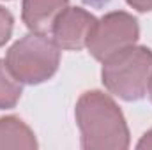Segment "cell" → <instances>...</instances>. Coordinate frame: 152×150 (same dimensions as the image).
<instances>
[{"label": "cell", "mask_w": 152, "mask_h": 150, "mask_svg": "<svg viewBox=\"0 0 152 150\" xmlns=\"http://www.w3.org/2000/svg\"><path fill=\"white\" fill-rule=\"evenodd\" d=\"M83 150H126L131 134L118 104L101 90H87L75 106Z\"/></svg>", "instance_id": "obj_1"}, {"label": "cell", "mask_w": 152, "mask_h": 150, "mask_svg": "<svg viewBox=\"0 0 152 150\" xmlns=\"http://www.w3.org/2000/svg\"><path fill=\"white\" fill-rule=\"evenodd\" d=\"M152 79V50L133 44L103 62L101 81L122 101H140L149 94Z\"/></svg>", "instance_id": "obj_2"}, {"label": "cell", "mask_w": 152, "mask_h": 150, "mask_svg": "<svg viewBox=\"0 0 152 150\" xmlns=\"http://www.w3.org/2000/svg\"><path fill=\"white\" fill-rule=\"evenodd\" d=\"M5 64L21 85H41L58 71L60 48L50 36L30 32L7 50Z\"/></svg>", "instance_id": "obj_3"}, {"label": "cell", "mask_w": 152, "mask_h": 150, "mask_svg": "<svg viewBox=\"0 0 152 150\" xmlns=\"http://www.w3.org/2000/svg\"><path fill=\"white\" fill-rule=\"evenodd\" d=\"M138 37V20L126 11H112L96 21L87 42V50L96 60L104 62L117 51L136 44Z\"/></svg>", "instance_id": "obj_4"}, {"label": "cell", "mask_w": 152, "mask_h": 150, "mask_svg": "<svg viewBox=\"0 0 152 150\" xmlns=\"http://www.w3.org/2000/svg\"><path fill=\"white\" fill-rule=\"evenodd\" d=\"M96 21L97 18L90 14L88 11H85L83 7L67 5L57 18L50 36L60 50L80 51L87 48V42H88V37L92 34Z\"/></svg>", "instance_id": "obj_5"}, {"label": "cell", "mask_w": 152, "mask_h": 150, "mask_svg": "<svg viewBox=\"0 0 152 150\" xmlns=\"http://www.w3.org/2000/svg\"><path fill=\"white\" fill-rule=\"evenodd\" d=\"M67 5L69 0H23L21 20L30 32L50 36L57 18Z\"/></svg>", "instance_id": "obj_6"}, {"label": "cell", "mask_w": 152, "mask_h": 150, "mask_svg": "<svg viewBox=\"0 0 152 150\" xmlns=\"http://www.w3.org/2000/svg\"><path fill=\"white\" fill-rule=\"evenodd\" d=\"M39 147L34 131L16 115L0 117V150H36Z\"/></svg>", "instance_id": "obj_7"}, {"label": "cell", "mask_w": 152, "mask_h": 150, "mask_svg": "<svg viewBox=\"0 0 152 150\" xmlns=\"http://www.w3.org/2000/svg\"><path fill=\"white\" fill-rule=\"evenodd\" d=\"M23 87L9 71L5 60H0V110H11L21 99Z\"/></svg>", "instance_id": "obj_8"}, {"label": "cell", "mask_w": 152, "mask_h": 150, "mask_svg": "<svg viewBox=\"0 0 152 150\" xmlns=\"http://www.w3.org/2000/svg\"><path fill=\"white\" fill-rule=\"evenodd\" d=\"M12 28H14V16L11 14V11L0 5V48L11 39Z\"/></svg>", "instance_id": "obj_9"}, {"label": "cell", "mask_w": 152, "mask_h": 150, "mask_svg": "<svg viewBox=\"0 0 152 150\" xmlns=\"http://www.w3.org/2000/svg\"><path fill=\"white\" fill-rule=\"evenodd\" d=\"M129 7L136 9L138 12H149L152 11V0H126Z\"/></svg>", "instance_id": "obj_10"}, {"label": "cell", "mask_w": 152, "mask_h": 150, "mask_svg": "<svg viewBox=\"0 0 152 150\" xmlns=\"http://www.w3.org/2000/svg\"><path fill=\"white\" fill-rule=\"evenodd\" d=\"M136 149L138 150H152V129H149L140 138V141L136 143Z\"/></svg>", "instance_id": "obj_11"}, {"label": "cell", "mask_w": 152, "mask_h": 150, "mask_svg": "<svg viewBox=\"0 0 152 150\" xmlns=\"http://www.w3.org/2000/svg\"><path fill=\"white\" fill-rule=\"evenodd\" d=\"M149 95H151V101H152V79H151V87H149Z\"/></svg>", "instance_id": "obj_12"}]
</instances>
